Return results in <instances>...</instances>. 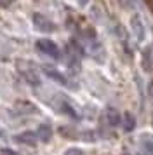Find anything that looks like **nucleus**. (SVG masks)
Here are the masks:
<instances>
[{"label": "nucleus", "mask_w": 153, "mask_h": 155, "mask_svg": "<svg viewBox=\"0 0 153 155\" xmlns=\"http://www.w3.org/2000/svg\"><path fill=\"white\" fill-rule=\"evenodd\" d=\"M37 49L44 52V54H47V56L54 58V59H59V47L56 45V42H52L50 38H38L37 40Z\"/></svg>", "instance_id": "obj_1"}, {"label": "nucleus", "mask_w": 153, "mask_h": 155, "mask_svg": "<svg viewBox=\"0 0 153 155\" xmlns=\"http://www.w3.org/2000/svg\"><path fill=\"white\" fill-rule=\"evenodd\" d=\"M18 70L19 73L24 77L28 84L31 85H40V78H38V73L35 70H31V66H28V63H23V61H18Z\"/></svg>", "instance_id": "obj_2"}, {"label": "nucleus", "mask_w": 153, "mask_h": 155, "mask_svg": "<svg viewBox=\"0 0 153 155\" xmlns=\"http://www.w3.org/2000/svg\"><path fill=\"white\" fill-rule=\"evenodd\" d=\"M33 25L38 31H44V33H50V31L56 30L54 23L50 21V19H47L44 14H38V12L33 14Z\"/></svg>", "instance_id": "obj_3"}, {"label": "nucleus", "mask_w": 153, "mask_h": 155, "mask_svg": "<svg viewBox=\"0 0 153 155\" xmlns=\"http://www.w3.org/2000/svg\"><path fill=\"white\" fill-rule=\"evenodd\" d=\"M131 26H132V31H134V35H136V38H138L139 42H141V40H145L146 28H145L143 19H141V16H139V14H134L131 18Z\"/></svg>", "instance_id": "obj_4"}, {"label": "nucleus", "mask_w": 153, "mask_h": 155, "mask_svg": "<svg viewBox=\"0 0 153 155\" xmlns=\"http://www.w3.org/2000/svg\"><path fill=\"white\" fill-rule=\"evenodd\" d=\"M44 73H45V75H47L49 78H52L54 82H57L59 85H70L68 78L64 77L61 71L54 70V68H50V66H44Z\"/></svg>", "instance_id": "obj_5"}, {"label": "nucleus", "mask_w": 153, "mask_h": 155, "mask_svg": "<svg viewBox=\"0 0 153 155\" xmlns=\"http://www.w3.org/2000/svg\"><path fill=\"white\" fill-rule=\"evenodd\" d=\"M104 115H106V120H108V124H110L111 127H117V126L122 124V115H120V112H118L117 108L108 106L106 112H104Z\"/></svg>", "instance_id": "obj_6"}, {"label": "nucleus", "mask_w": 153, "mask_h": 155, "mask_svg": "<svg viewBox=\"0 0 153 155\" xmlns=\"http://www.w3.org/2000/svg\"><path fill=\"white\" fill-rule=\"evenodd\" d=\"M37 140H38V134L31 133V131H24V133H21V134L16 136V141L26 143V145H30V147H35V145H37Z\"/></svg>", "instance_id": "obj_7"}, {"label": "nucleus", "mask_w": 153, "mask_h": 155, "mask_svg": "<svg viewBox=\"0 0 153 155\" xmlns=\"http://www.w3.org/2000/svg\"><path fill=\"white\" fill-rule=\"evenodd\" d=\"M37 134H38V140H42L44 143H47V141L52 140V127L49 126V124H40Z\"/></svg>", "instance_id": "obj_8"}, {"label": "nucleus", "mask_w": 153, "mask_h": 155, "mask_svg": "<svg viewBox=\"0 0 153 155\" xmlns=\"http://www.w3.org/2000/svg\"><path fill=\"white\" fill-rule=\"evenodd\" d=\"M143 68H145V71H151L153 68V49L151 47H146L145 51H143Z\"/></svg>", "instance_id": "obj_9"}, {"label": "nucleus", "mask_w": 153, "mask_h": 155, "mask_svg": "<svg viewBox=\"0 0 153 155\" xmlns=\"http://www.w3.org/2000/svg\"><path fill=\"white\" fill-rule=\"evenodd\" d=\"M59 110H61L63 113H66L68 117H71V119H75V120L80 119V115L76 113V110H75L71 105H70V103H66V101H63L61 105H59Z\"/></svg>", "instance_id": "obj_10"}, {"label": "nucleus", "mask_w": 153, "mask_h": 155, "mask_svg": "<svg viewBox=\"0 0 153 155\" xmlns=\"http://www.w3.org/2000/svg\"><path fill=\"white\" fill-rule=\"evenodd\" d=\"M141 145H143V148L148 152V155H153V136L143 134V136H141Z\"/></svg>", "instance_id": "obj_11"}, {"label": "nucleus", "mask_w": 153, "mask_h": 155, "mask_svg": "<svg viewBox=\"0 0 153 155\" xmlns=\"http://www.w3.org/2000/svg\"><path fill=\"white\" fill-rule=\"evenodd\" d=\"M122 119H124V129L125 131H132V129L136 127V119H134L129 112H125Z\"/></svg>", "instance_id": "obj_12"}, {"label": "nucleus", "mask_w": 153, "mask_h": 155, "mask_svg": "<svg viewBox=\"0 0 153 155\" xmlns=\"http://www.w3.org/2000/svg\"><path fill=\"white\" fill-rule=\"evenodd\" d=\"M118 2H120L125 9H132L134 5H136V0H118Z\"/></svg>", "instance_id": "obj_13"}, {"label": "nucleus", "mask_w": 153, "mask_h": 155, "mask_svg": "<svg viewBox=\"0 0 153 155\" xmlns=\"http://www.w3.org/2000/svg\"><path fill=\"white\" fill-rule=\"evenodd\" d=\"M64 155H83V152L80 148H68V150L64 152Z\"/></svg>", "instance_id": "obj_14"}, {"label": "nucleus", "mask_w": 153, "mask_h": 155, "mask_svg": "<svg viewBox=\"0 0 153 155\" xmlns=\"http://www.w3.org/2000/svg\"><path fill=\"white\" fill-rule=\"evenodd\" d=\"M148 94H150V98H153V78L150 80V84H148Z\"/></svg>", "instance_id": "obj_15"}, {"label": "nucleus", "mask_w": 153, "mask_h": 155, "mask_svg": "<svg viewBox=\"0 0 153 155\" xmlns=\"http://www.w3.org/2000/svg\"><path fill=\"white\" fill-rule=\"evenodd\" d=\"M11 4H12V0H0V5L2 7H9Z\"/></svg>", "instance_id": "obj_16"}, {"label": "nucleus", "mask_w": 153, "mask_h": 155, "mask_svg": "<svg viewBox=\"0 0 153 155\" xmlns=\"http://www.w3.org/2000/svg\"><path fill=\"white\" fill-rule=\"evenodd\" d=\"M2 153H4V155H16V152L9 150V148H4V150H2Z\"/></svg>", "instance_id": "obj_17"}, {"label": "nucleus", "mask_w": 153, "mask_h": 155, "mask_svg": "<svg viewBox=\"0 0 153 155\" xmlns=\"http://www.w3.org/2000/svg\"><path fill=\"white\" fill-rule=\"evenodd\" d=\"M76 2H78V5H80V7H85V5L89 4V0H76Z\"/></svg>", "instance_id": "obj_18"}, {"label": "nucleus", "mask_w": 153, "mask_h": 155, "mask_svg": "<svg viewBox=\"0 0 153 155\" xmlns=\"http://www.w3.org/2000/svg\"><path fill=\"white\" fill-rule=\"evenodd\" d=\"M138 155H145V153H138Z\"/></svg>", "instance_id": "obj_19"}, {"label": "nucleus", "mask_w": 153, "mask_h": 155, "mask_svg": "<svg viewBox=\"0 0 153 155\" xmlns=\"http://www.w3.org/2000/svg\"><path fill=\"white\" fill-rule=\"evenodd\" d=\"M124 155H127V153H124Z\"/></svg>", "instance_id": "obj_20"}]
</instances>
